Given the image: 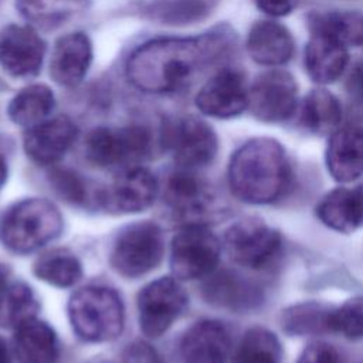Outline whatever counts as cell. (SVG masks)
<instances>
[{
    "instance_id": "6da1fadb",
    "label": "cell",
    "mask_w": 363,
    "mask_h": 363,
    "mask_svg": "<svg viewBox=\"0 0 363 363\" xmlns=\"http://www.w3.org/2000/svg\"><path fill=\"white\" fill-rule=\"evenodd\" d=\"M237 33L220 23L191 37L150 40L128 58L129 82L147 94H167L186 86L197 74L224 61L237 45Z\"/></svg>"
},
{
    "instance_id": "7a4b0ae2",
    "label": "cell",
    "mask_w": 363,
    "mask_h": 363,
    "mask_svg": "<svg viewBox=\"0 0 363 363\" xmlns=\"http://www.w3.org/2000/svg\"><path fill=\"white\" fill-rule=\"evenodd\" d=\"M291 179V166L284 146L272 138L244 142L228 163V184L244 203L268 204L279 199Z\"/></svg>"
},
{
    "instance_id": "3957f363",
    "label": "cell",
    "mask_w": 363,
    "mask_h": 363,
    "mask_svg": "<svg viewBox=\"0 0 363 363\" xmlns=\"http://www.w3.org/2000/svg\"><path fill=\"white\" fill-rule=\"evenodd\" d=\"M62 216L45 199H23L0 214V242L16 254H28L60 235Z\"/></svg>"
},
{
    "instance_id": "277c9868",
    "label": "cell",
    "mask_w": 363,
    "mask_h": 363,
    "mask_svg": "<svg viewBox=\"0 0 363 363\" xmlns=\"http://www.w3.org/2000/svg\"><path fill=\"white\" fill-rule=\"evenodd\" d=\"M68 318L78 337L91 343H104L122 333L125 308L115 289L88 285L71 295Z\"/></svg>"
},
{
    "instance_id": "5b68a950",
    "label": "cell",
    "mask_w": 363,
    "mask_h": 363,
    "mask_svg": "<svg viewBox=\"0 0 363 363\" xmlns=\"http://www.w3.org/2000/svg\"><path fill=\"white\" fill-rule=\"evenodd\" d=\"M150 153L152 135L140 125L99 126L92 129L85 139L88 162L101 169L126 170L146 160Z\"/></svg>"
},
{
    "instance_id": "8992f818",
    "label": "cell",
    "mask_w": 363,
    "mask_h": 363,
    "mask_svg": "<svg viewBox=\"0 0 363 363\" xmlns=\"http://www.w3.org/2000/svg\"><path fill=\"white\" fill-rule=\"evenodd\" d=\"M164 254V235L152 221H138L123 227L109 252L112 269L125 278H139L155 269Z\"/></svg>"
},
{
    "instance_id": "52a82bcc",
    "label": "cell",
    "mask_w": 363,
    "mask_h": 363,
    "mask_svg": "<svg viewBox=\"0 0 363 363\" xmlns=\"http://www.w3.org/2000/svg\"><path fill=\"white\" fill-rule=\"evenodd\" d=\"M223 245L235 264L251 269H262L278 257L282 237L264 220L245 217L225 230Z\"/></svg>"
},
{
    "instance_id": "ba28073f",
    "label": "cell",
    "mask_w": 363,
    "mask_h": 363,
    "mask_svg": "<svg viewBox=\"0 0 363 363\" xmlns=\"http://www.w3.org/2000/svg\"><path fill=\"white\" fill-rule=\"evenodd\" d=\"M299 106V88L291 72L269 68L250 84L248 109L265 123H282L291 119Z\"/></svg>"
},
{
    "instance_id": "9c48e42d",
    "label": "cell",
    "mask_w": 363,
    "mask_h": 363,
    "mask_svg": "<svg viewBox=\"0 0 363 363\" xmlns=\"http://www.w3.org/2000/svg\"><path fill=\"white\" fill-rule=\"evenodd\" d=\"M221 244L203 224H186L172 241L170 267L176 278L190 281L214 272L220 261Z\"/></svg>"
},
{
    "instance_id": "30bf717a",
    "label": "cell",
    "mask_w": 363,
    "mask_h": 363,
    "mask_svg": "<svg viewBox=\"0 0 363 363\" xmlns=\"http://www.w3.org/2000/svg\"><path fill=\"white\" fill-rule=\"evenodd\" d=\"M163 142L173 159L184 169H199L210 164L218 150L216 130L203 119L187 115L164 125Z\"/></svg>"
},
{
    "instance_id": "8fae6325",
    "label": "cell",
    "mask_w": 363,
    "mask_h": 363,
    "mask_svg": "<svg viewBox=\"0 0 363 363\" xmlns=\"http://www.w3.org/2000/svg\"><path fill=\"white\" fill-rule=\"evenodd\" d=\"M189 298L177 279L157 278L138 295L140 330L149 337L163 335L186 311Z\"/></svg>"
},
{
    "instance_id": "7c38bea8",
    "label": "cell",
    "mask_w": 363,
    "mask_h": 363,
    "mask_svg": "<svg viewBox=\"0 0 363 363\" xmlns=\"http://www.w3.org/2000/svg\"><path fill=\"white\" fill-rule=\"evenodd\" d=\"M248 91L245 72L237 67H224L203 84L194 104L206 116L231 119L248 109Z\"/></svg>"
},
{
    "instance_id": "4fadbf2b",
    "label": "cell",
    "mask_w": 363,
    "mask_h": 363,
    "mask_svg": "<svg viewBox=\"0 0 363 363\" xmlns=\"http://www.w3.org/2000/svg\"><path fill=\"white\" fill-rule=\"evenodd\" d=\"M159 191L157 180L147 169L135 166L122 170L105 189H99L96 203L111 214H132L149 208Z\"/></svg>"
},
{
    "instance_id": "5bb4252c",
    "label": "cell",
    "mask_w": 363,
    "mask_h": 363,
    "mask_svg": "<svg viewBox=\"0 0 363 363\" xmlns=\"http://www.w3.org/2000/svg\"><path fill=\"white\" fill-rule=\"evenodd\" d=\"M45 43L31 26L0 28V68L13 78L35 77L45 57Z\"/></svg>"
},
{
    "instance_id": "9a60e30c",
    "label": "cell",
    "mask_w": 363,
    "mask_h": 363,
    "mask_svg": "<svg viewBox=\"0 0 363 363\" xmlns=\"http://www.w3.org/2000/svg\"><path fill=\"white\" fill-rule=\"evenodd\" d=\"M77 136L78 128L71 118H48L26 130L24 152L38 164H52L67 153Z\"/></svg>"
},
{
    "instance_id": "2e32d148",
    "label": "cell",
    "mask_w": 363,
    "mask_h": 363,
    "mask_svg": "<svg viewBox=\"0 0 363 363\" xmlns=\"http://www.w3.org/2000/svg\"><path fill=\"white\" fill-rule=\"evenodd\" d=\"M245 48L255 64L279 68L294 57L295 40L285 24L274 18H264L250 27Z\"/></svg>"
},
{
    "instance_id": "e0dca14e",
    "label": "cell",
    "mask_w": 363,
    "mask_h": 363,
    "mask_svg": "<svg viewBox=\"0 0 363 363\" xmlns=\"http://www.w3.org/2000/svg\"><path fill=\"white\" fill-rule=\"evenodd\" d=\"M92 55V41L85 33L65 34L54 44L50 60V77L60 86L74 88L88 74Z\"/></svg>"
},
{
    "instance_id": "ac0fdd59",
    "label": "cell",
    "mask_w": 363,
    "mask_h": 363,
    "mask_svg": "<svg viewBox=\"0 0 363 363\" xmlns=\"http://www.w3.org/2000/svg\"><path fill=\"white\" fill-rule=\"evenodd\" d=\"M201 292L210 305L233 312L252 311L264 301L262 289L255 282L230 269L210 274Z\"/></svg>"
},
{
    "instance_id": "d6986e66",
    "label": "cell",
    "mask_w": 363,
    "mask_h": 363,
    "mask_svg": "<svg viewBox=\"0 0 363 363\" xmlns=\"http://www.w3.org/2000/svg\"><path fill=\"white\" fill-rule=\"evenodd\" d=\"M329 174L339 183H350L363 174V128L339 126L330 133L326 153Z\"/></svg>"
},
{
    "instance_id": "ffe728a7",
    "label": "cell",
    "mask_w": 363,
    "mask_h": 363,
    "mask_svg": "<svg viewBox=\"0 0 363 363\" xmlns=\"http://www.w3.org/2000/svg\"><path fill=\"white\" fill-rule=\"evenodd\" d=\"M228 350L230 333L220 320L214 319L191 325L180 345L183 363H224Z\"/></svg>"
},
{
    "instance_id": "44dd1931",
    "label": "cell",
    "mask_w": 363,
    "mask_h": 363,
    "mask_svg": "<svg viewBox=\"0 0 363 363\" xmlns=\"http://www.w3.org/2000/svg\"><path fill=\"white\" fill-rule=\"evenodd\" d=\"M305 23L311 35L329 38L346 48L363 45V13L359 10H312Z\"/></svg>"
},
{
    "instance_id": "7402d4cb",
    "label": "cell",
    "mask_w": 363,
    "mask_h": 363,
    "mask_svg": "<svg viewBox=\"0 0 363 363\" xmlns=\"http://www.w3.org/2000/svg\"><path fill=\"white\" fill-rule=\"evenodd\" d=\"M164 199L176 214L193 221L207 214L214 201L210 187L189 172H177L167 179Z\"/></svg>"
},
{
    "instance_id": "603a6c76",
    "label": "cell",
    "mask_w": 363,
    "mask_h": 363,
    "mask_svg": "<svg viewBox=\"0 0 363 363\" xmlns=\"http://www.w3.org/2000/svg\"><path fill=\"white\" fill-rule=\"evenodd\" d=\"M349 64V48L325 37L311 35L303 50V67L308 77L325 86L336 82Z\"/></svg>"
},
{
    "instance_id": "cb8c5ba5",
    "label": "cell",
    "mask_w": 363,
    "mask_h": 363,
    "mask_svg": "<svg viewBox=\"0 0 363 363\" xmlns=\"http://www.w3.org/2000/svg\"><path fill=\"white\" fill-rule=\"evenodd\" d=\"M13 350L21 363H55L60 356L57 333L37 318L14 329Z\"/></svg>"
},
{
    "instance_id": "d4e9b609",
    "label": "cell",
    "mask_w": 363,
    "mask_h": 363,
    "mask_svg": "<svg viewBox=\"0 0 363 363\" xmlns=\"http://www.w3.org/2000/svg\"><path fill=\"white\" fill-rule=\"evenodd\" d=\"M20 16L35 30H57L81 17L89 0H14Z\"/></svg>"
},
{
    "instance_id": "484cf974",
    "label": "cell",
    "mask_w": 363,
    "mask_h": 363,
    "mask_svg": "<svg viewBox=\"0 0 363 363\" xmlns=\"http://www.w3.org/2000/svg\"><path fill=\"white\" fill-rule=\"evenodd\" d=\"M299 125L312 135H330L342 122L339 98L323 86L311 89L298 106Z\"/></svg>"
},
{
    "instance_id": "4316f807",
    "label": "cell",
    "mask_w": 363,
    "mask_h": 363,
    "mask_svg": "<svg viewBox=\"0 0 363 363\" xmlns=\"http://www.w3.org/2000/svg\"><path fill=\"white\" fill-rule=\"evenodd\" d=\"M336 308L320 302H301L282 311L281 326L289 336H311L335 332Z\"/></svg>"
},
{
    "instance_id": "83f0119b",
    "label": "cell",
    "mask_w": 363,
    "mask_h": 363,
    "mask_svg": "<svg viewBox=\"0 0 363 363\" xmlns=\"http://www.w3.org/2000/svg\"><path fill=\"white\" fill-rule=\"evenodd\" d=\"M54 108V92L44 84H31L11 98L7 113L13 123L28 129L48 119Z\"/></svg>"
},
{
    "instance_id": "f1b7e54d",
    "label": "cell",
    "mask_w": 363,
    "mask_h": 363,
    "mask_svg": "<svg viewBox=\"0 0 363 363\" xmlns=\"http://www.w3.org/2000/svg\"><path fill=\"white\" fill-rule=\"evenodd\" d=\"M318 218L337 233H353L362 225L353 189L337 187L322 197L316 206Z\"/></svg>"
},
{
    "instance_id": "f546056e",
    "label": "cell",
    "mask_w": 363,
    "mask_h": 363,
    "mask_svg": "<svg viewBox=\"0 0 363 363\" xmlns=\"http://www.w3.org/2000/svg\"><path fill=\"white\" fill-rule=\"evenodd\" d=\"M40 302L24 282H11L0 291V328L17 329L23 323L37 318Z\"/></svg>"
},
{
    "instance_id": "4dcf8cb0",
    "label": "cell",
    "mask_w": 363,
    "mask_h": 363,
    "mask_svg": "<svg viewBox=\"0 0 363 363\" xmlns=\"http://www.w3.org/2000/svg\"><path fill=\"white\" fill-rule=\"evenodd\" d=\"M33 272L48 285L69 288L81 279L82 265L74 254L65 250H54L37 258Z\"/></svg>"
},
{
    "instance_id": "1f68e13d",
    "label": "cell",
    "mask_w": 363,
    "mask_h": 363,
    "mask_svg": "<svg viewBox=\"0 0 363 363\" xmlns=\"http://www.w3.org/2000/svg\"><path fill=\"white\" fill-rule=\"evenodd\" d=\"M145 16L153 21L169 26H186L206 18L210 13L207 0H150Z\"/></svg>"
},
{
    "instance_id": "d6a6232c",
    "label": "cell",
    "mask_w": 363,
    "mask_h": 363,
    "mask_svg": "<svg viewBox=\"0 0 363 363\" xmlns=\"http://www.w3.org/2000/svg\"><path fill=\"white\" fill-rule=\"evenodd\" d=\"M235 363H282L279 339L261 326L248 329L240 342Z\"/></svg>"
},
{
    "instance_id": "836d02e7",
    "label": "cell",
    "mask_w": 363,
    "mask_h": 363,
    "mask_svg": "<svg viewBox=\"0 0 363 363\" xmlns=\"http://www.w3.org/2000/svg\"><path fill=\"white\" fill-rule=\"evenodd\" d=\"M48 180L55 193L71 204L85 206L88 200H91L85 180L69 169L51 170Z\"/></svg>"
},
{
    "instance_id": "e575fe53",
    "label": "cell",
    "mask_w": 363,
    "mask_h": 363,
    "mask_svg": "<svg viewBox=\"0 0 363 363\" xmlns=\"http://www.w3.org/2000/svg\"><path fill=\"white\" fill-rule=\"evenodd\" d=\"M335 332L347 339L363 337V296L347 299L335 311Z\"/></svg>"
},
{
    "instance_id": "d590c367",
    "label": "cell",
    "mask_w": 363,
    "mask_h": 363,
    "mask_svg": "<svg viewBox=\"0 0 363 363\" xmlns=\"http://www.w3.org/2000/svg\"><path fill=\"white\" fill-rule=\"evenodd\" d=\"M296 363H345V357L333 345L316 340L301 352Z\"/></svg>"
},
{
    "instance_id": "8d00e7d4",
    "label": "cell",
    "mask_w": 363,
    "mask_h": 363,
    "mask_svg": "<svg viewBox=\"0 0 363 363\" xmlns=\"http://www.w3.org/2000/svg\"><path fill=\"white\" fill-rule=\"evenodd\" d=\"M123 363H163L160 354L149 343L135 340L123 352Z\"/></svg>"
},
{
    "instance_id": "74e56055",
    "label": "cell",
    "mask_w": 363,
    "mask_h": 363,
    "mask_svg": "<svg viewBox=\"0 0 363 363\" xmlns=\"http://www.w3.org/2000/svg\"><path fill=\"white\" fill-rule=\"evenodd\" d=\"M259 11L271 18H279L291 14L298 4V0H252Z\"/></svg>"
},
{
    "instance_id": "f35d334b",
    "label": "cell",
    "mask_w": 363,
    "mask_h": 363,
    "mask_svg": "<svg viewBox=\"0 0 363 363\" xmlns=\"http://www.w3.org/2000/svg\"><path fill=\"white\" fill-rule=\"evenodd\" d=\"M346 88L352 96L363 101V60L353 65L346 81Z\"/></svg>"
},
{
    "instance_id": "ab89813d",
    "label": "cell",
    "mask_w": 363,
    "mask_h": 363,
    "mask_svg": "<svg viewBox=\"0 0 363 363\" xmlns=\"http://www.w3.org/2000/svg\"><path fill=\"white\" fill-rule=\"evenodd\" d=\"M354 197H356V203H357V210H359V216H360V221L363 225V186H359L356 189H353Z\"/></svg>"
},
{
    "instance_id": "60d3db41",
    "label": "cell",
    "mask_w": 363,
    "mask_h": 363,
    "mask_svg": "<svg viewBox=\"0 0 363 363\" xmlns=\"http://www.w3.org/2000/svg\"><path fill=\"white\" fill-rule=\"evenodd\" d=\"M0 363H10V353L6 342L0 337Z\"/></svg>"
},
{
    "instance_id": "b9f144b4",
    "label": "cell",
    "mask_w": 363,
    "mask_h": 363,
    "mask_svg": "<svg viewBox=\"0 0 363 363\" xmlns=\"http://www.w3.org/2000/svg\"><path fill=\"white\" fill-rule=\"evenodd\" d=\"M6 179H7V163L4 157L0 155V190L6 183Z\"/></svg>"
},
{
    "instance_id": "7bdbcfd3",
    "label": "cell",
    "mask_w": 363,
    "mask_h": 363,
    "mask_svg": "<svg viewBox=\"0 0 363 363\" xmlns=\"http://www.w3.org/2000/svg\"><path fill=\"white\" fill-rule=\"evenodd\" d=\"M7 277H9V269L6 265L0 264V291L6 286L7 284Z\"/></svg>"
},
{
    "instance_id": "ee69618b",
    "label": "cell",
    "mask_w": 363,
    "mask_h": 363,
    "mask_svg": "<svg viewBox=\"0 0 363 363\" xmlns=\"http://www.w3.org/2000/svg\"><path fill=\"white\" fill-rule=\"evenodd\" d=\"M88 363H112V362H108V360H95V362H88Z\"/></svg>"
}]
</instances>
